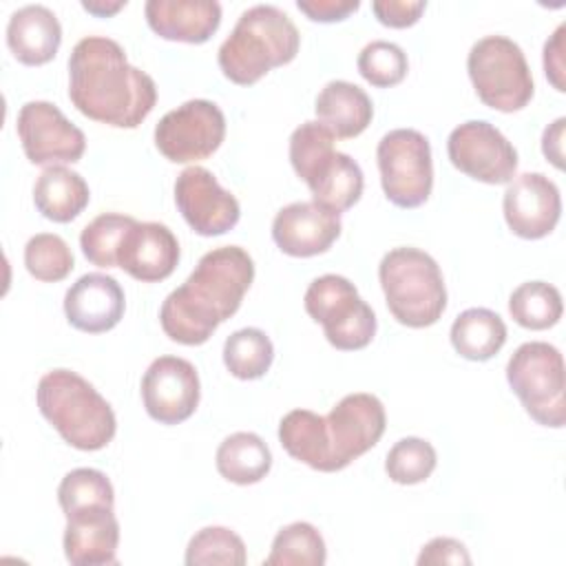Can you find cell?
Instances as JSON below:
<instances>
[{"mask_svg": "<svg viewBox=\"0 0 566 566\" xmlns=\"http://www.w3.org/2000/svg\"><path fill=\"white\" fill-rule=\"evenodd\" d=\"M564 33H566V24L562 22L555 33L546 40L544 44V73L551 80V84L564 93L566 91V62H564Z\"/></svg>", "mask_w": 566, "mask_h": 566, "instance_id": "obj_41", "label": "cell"}, {"mask_svg": "<svg viewBox=\"0 0 566 566\" xmlns=\"http://www.w3.org/2000/svg\"><path fill=\"white\" fill-rule=\"evenodd\" d=\"M82 7L88 13L97 15V18H106V15H113L115 11H119L122 7H126V0H119V2H99V0H95V2H82Z\"/></svg>", "mask_w": 566, "mask_h": 566, "instance_id": "obj_44", "label": "cell"}, {"mask_svg": "<svg viewBox=\"0 0 566 566\" xmlns=\"http://www.w3.org/2000/svg\"><path fill=\"white\" fill-rule=\"evenodd\" d=\"M424 0H376L371 11L380 24L391 29H407L416 24L424 11Z\"/></svg>", "mask_w": 566, "mask_h": 566, "instance_id": "obj_39", "label": "cell"}, {"mask_svg": "<svg viewBox=\"0 0 566 566\" xmlns=\"http://www.w3.org/2000/svg\"><path fill=\"white\" fill-rule=\"evenodd\" d=\"M509 312L526 329H548L562 318V294L546 281H526L511 292Z\"/></svg>", "mask_w": 566, "mask_h": 566, "instance_id": "obj_30", "label": "cell"}, {"mask_svg": "<svg viewBox=\"0 0 566 566\" xmlns=\"http://www.w3.org/2000/svg\"><path fill=\"white\" fill-rule=\"evenodd\" d=\"M327 548L318 528L310 522H292L283 526L265 557V566H323Z\"/></svg>", "mask_w": 566, "mask_h": 566, "instance_id": "obj_31", "label": "cell"}, {"mask_svg": "<svg viewBox=\"0 0 566 566\" xmlns=\"http://www.w3.org/2000/svg\"><path fill=\"white\" fill-rule=\"evenodd\" d=\"M69 99L88 119L137 128L155 108V80L126 60L119 42L82 38L69 57Z\"/></svg>", "mask_w": 566, "mask_h": 566, "instance_id": "obj_1", "label": "cell"}, {"mask_svg": "<svg viewBox=\"0 0 566 566\" xmlns=\"http://www.w3.org/2000/svg\"><path fill=\"white\" fill-rule=\"evenodd\" d=\"M214 464L221 478L232 484H256L272 467V453L261 436L252 431H237L228 436L214 455Z\"/></svg>", "mask_w": 566, "mask_h": 566, "instance_id": "obj_27", "label": "cell"}, {"mask_svg": "<svg viewBox=\"0 0 566 566\" xmlns=\"http://www.w3.org/2000/svg\"><path fill=\"white\" fill-rule=\"evenodd\" d=\"M312 190L316 203L343 212L349 210L363 195V170L356 159L345 153L332 150L325 155L303 179Z\"/></svg>", "mask_w": 566, "mask_h": 566, "instance_id": "obj_24", "label": "cell"}, {"mask_svg": "<svg viewBox=\"0 0 566 566\" xmlns=\"http://www.w3.org/2000/svg\"><path fill=\"white\" fill-rule=\"evenodd\" d=\"M478 97L502 113L524 108L533 97V75L517 42L506 35L480 38L467 57Z\"/></svg>", "mask_w": 566, "mask_h": 566, "instance_id": "obj_6", "label": "cell"}, {"mask_svg": "<svg viewBox=\"0 0 566 566\" xmlns=\"http://www.w3.org/2000/svg\"><path fill=\"white\" fill-rule=\"evenodd\" d=\"M57 502L64 515L86 506H95V504L115 506V491L106 473L97 469L80 467L69 471L62 478L57 486Z\"/></svg>", "mask_w": 566, "mask_h": 566, "instance_id": "obj_34", "label": "cell"}, {"mask_svg": "<svg viewBox=\"0 0 566 566\" xmlns=\"http://www.w3.org/2000/svg\"><path fill=\"white\" fill-rule=\"evenodd\" d=\"M226 137L223 111L210 99H188L155 126V146L172 164L210 157Z\"/></svg>", "mask_w": 566, "mask_h": 566, "instance_id": "obj_10", "label": "cell"}, {"mask_svg": "<svg viewBox=\"0 0 566 566\" xmlns=\"http://www.w3.org/2000/svg\"><path fill=\"white\" fill-rule=\"evenodd\" d=\"M380 287L394 318L407 327L438 323L447 307V287L440 265L418 248H394L378 265Z\"/></svg>", "mask_w": 566, "mask_h": 566, "instance_id": "obj_5", "label": "cell"}, {"mask_svg": "<svg viewBox=\"0 0 566 566\" xmlns=\"http://www.w3.org/2000/svg\"><path fill=\"white\" fill-rule=\"evenodd\" d=\"M27 272L44 283H57L66 279L75 265L73 252L60 234L40 232L24 245Z\"/></svg>", "mask_w": 566, "mask_h": 566, "instance_id": "obj_35", "label": "cell"}, {"mask_svg": "<svg viewBox=\"0 0 566 566\" xmlns=\"http://www.w3.org/2000/svg\"><path fill=\"white\" fill-rule=\"evenodd\" d=\"M91 199L84 177L66 166H49L33 186V203L42 217L55 223L73 221Z\"/></svg>", "mask_w": 566, "mask_h": 566, "instance_id": "obj_26", "label": "cell"}, {"mask_svg": "<svg viewBox=\"0 0 566 566\" xmlns=\"http://www.w3.org/2000/svg\"><path fill=\"white\" fill-rule=\"evenodd\" d=\"M175 203L201 237H219L239 223L241 206L203 166H188L175 181Z\"/></svg>", "mask_w": 566, "mask_h": 566, "instance_id": "obj_13", "label": "cell"}, {"mask_svg": "<svg viewBox=\"0 0 566 566\" xmlns=\"http://www.w3.org/2000/svg\"><path fill=\"white\" fill-rule=\"evenodd\" d=\"M298 46V29L285 11L274 4H254L239 15L234 29L221 42L217 60L230 82L250 86L274 66L290 64Z\"/></svg>", "mask_w": 566, "mask_h": 566, "instance_id": "obj_3", "label": "cell"}, {"mask_svg": "<svg viewBox=\"0 0 566 566\" xmlns=\"http://www.w3.org/2000/svg\"><path fill=\"white\" fill-rule=\"evenodd\" d=\"M254 281V261L239 245L206 252L192 274L159 310L166 336L181 345H203L239 307Z\"/></svg>", "mask_w": 566, "mask_h": 566, "instance_id": "obj_2", "label": "cell"}, {"mask_svg": "<svg viewBox=\"0 0 566 566\" xmlns=\"http://www.w3.org/2000/svg\"><path fill=\"white\" fill-rule=\"evenodd\" d=\"M358 73L376 88H389L405 80L409 62L407 53L387 40H374L358 53Z\"/></svg>", "mask_w": 566, "mask_h": 566, "instance_id": "obj_37", "label": "cell"}, {"mask_svg": "<svg viewBox=\"0 0 566 566\" xmlns=\"http://www.w3.org/2000/svg\"><path fill=\"white\" fill-rule=\"evenodd\" d=\"M27 159L35 166H57L80 161L86 150L84 133L64 113L44 99L27 102L15 122Z\"/></svg>", "mask_w": 566, "mask_h": 566, "instance_id": "obj_12", "label": "cell"}, {"mask_svg": "<svg viewBox=\"0 0 566 566\" xmlns=\"http://www.w3.org/2000/svg\"><path fill=\"white\" fill-rule=\"evenodd\" d=\"M506 380L537 424L564 427V358L555 345L544 340L522 343L506 363Z\"/></svg>", "mask_w": 566, "mask_h": 566, "instance_id": "obj_7", "label": "cell"}, {"mask_svg": "<svg viewBox=\"0 0 566 566\" xmlns=\"http://www.w3.org/2000/svg\"><path fill=\"white\" fill-rule=\"evenodd\" d=\"M305 312L323 325L325 338L340 352L363 349L376 334V314L360 298L356 285L340 274H323L303 296Z\"/></svg>", "mask_w": 566, "mask_h": 566, "instance_id": "obj_8", "label": "cell"}, {"mask_svg": "<svg viewBox=\"0 0 566 566\" xmlns=\"http://www.w3.org/2000/svg\"><path fill=\"white\" fill-rule=\"evenodd\" d=\"M438 455L431 442L424 438H400L387 453L385 471L396 484H420L436 469Z\"/></svg>", "mask_w": 566, "mask_h": 566, "instance_id": "obj_36", "label": "cell"}, {"mask_svg": "<svg viewBox=\"0 0 566 566\" xmlns=\"http://www.w3.org/2000/svg\"><path fill=\"white\" fill-rule=\"evenodd\" d=\"M201 387L195 365L179 356L155 358L142 378L146 413L159 424L188 420L199 405Z\"/></svg>", "mask_w": 566, "mask_h": 566, "instance_id": "obj_14", "label": "cell"}, {"mask_svg": "<svg viewBox=\"0 0 566 566\" xmlns=\"http://www.w3.org/2000/svg\"><path fill=\"white\" fill-rule=\"evenodd\" d=\"M332 150L334 135L318 119L303 122L290 135V164L301 179Z\"/></svg>", "mask_w": 566, "mask_h": 566, "instance_id": "obj_38", "label": "cell"}, {"mask_svg": "<svg viewBox=\"0 0 566 566\" xmlns=\"http://www.w3.org/2000/svg\"><path fill=\"white\" fill-rule=\"evenodd\" d=\"M502 208L513 234L522 239H542L551 234L559 221V188L542 172L517 175L509 181Z\"/></svg>", "mask_w": 566, "mask_h": 566, "instance_id": "obj_16", "label": "cell"}, {"mask_svg": "<svg viewBox=\"0 0 566 566\" xmlns=\"http://www.w3.org/2000/svg\"><path fill=\"white\" fill-rule=\"evenodd\" d=\"M385 197L398 208L422 206L433 188L429 139L413 128H394L376 148Z\"/></svg>", "mask_w": 566, "mask_h": 566, "instance_id": "obj_9", "label": "cell"}, {"mask_svg": "<svg viewBox=\"0 0 566 566\" xmlns=\"http://www.w3.org/2000/svg\"><path fill=\"white\" fill-rule=\"evenodd\" d=\"M148 27L164 40L203 44L221 24V4L214 0H148Z\"/></svg>", "mask_w": 566, "mask_h": 566, "instance_id": "obj_21", "label": "cell"}, {"mask_svg": "<svg viewBox=\"0 0 566 566\" xmlns=\"http://www.w3.org/2000/svg\"><path fill=\"white\" fill-rule=\"evenodd\" d=\"M336 471L367 453L385 433L387 416L374 394H347L325 418Z\"/></svg>", "mask_w": 566, "mask_h": 566, "instance_id": "obj_15", "label": "cell"}, {"mask_svg": "<svg viewBox=\"0 0 566 566\" xmlns=\"http://www.w3.org/2000/svg\"><path fill=\"white\" fill-rule=\"evenodd\" d=\"M340 214L316 203L294 201L281 208L272 221V239L290 256H316L340 237Z\"/></svg>", "mask_w": 566, "mask_h": 566, "instance_id": "obj_17", "label": "cell"}, {"mask_svg": "<svg viewBox=\"0 0 566 566\" xmlns=\"http://www.w3.org/2000/svg\"><path fill=\"white\" fill-rule=\"evenodd\" d=\"M62 42L57 15L44 4H24L11 13L7 46L27 66H40L55 57Z\"/></svg>", "mask_w": 566, "mask_h": 566, "instance_id": "obj_22", "label": "cell"}, {"mask_svg": "<svg viewBox=\"0 0 566 566\" xmlns=\"http://www.w3.org/2000/svg\"><path fill=\"white\" fill-rule=\"evenodd\" d=\"M126 298L122 285L102 272L80 276L64 294L66 321L86 334L113 329L124 316Z\"/></svg>", "mask_w": 566, "mask_h": 566, "instance_id": "obj_19", "label": "cell"}, {"mask_svg": "<svg viewBox=\"0 0 566 566\" xmlns=\"http://www.w3.org/2000/svg\"><path fill=\"white\" fill-rule=\"evenodd\" d=\"M316 119L336 137L352 139L360 135L374 117V104L369 95L345 80L327 82L316 95Z\"/></svg>", "mask_w": 566, "mask_h": 566, "instance_id": "obj_23", "label": "cell"}, {"mask_svg": "<svg viewBox=\"0 0 566 566\" xmlns=\"http://www.w3.org/2000/svg\"><path fill=\"white\" fill-rule=\"evenodd\" d=\"M179 263V243L172 230L157 221H135L126 232L117 268L142 283L168 279Z\"/></svg>", "mask_w": 566, "mask_h": 566, "instance_id": "obj_18", "label": "cell"}, {"mask_svg": "<svg viewBox=\"0 0 566 566\" xmlns=\"http://www.w3.org/2000/svg\"><path fill=\"white\" fill-rule=\"evenodd\" d=\"M248 559L243 539L226 528V526H206L197 531L186 548V564L188 566H210V564H226V566H243Z\"/></svg>", "mask_w": 566, "mask_h": 566, "instance_id": "obj_33", "label": "cell"}, {"mask_svg": "<svg viewBox=\"0 0 566 566\" xmlns=\"http://www.w3.org/2000/svg\"><path fill=\"white\" fill-rule=\"evenodd\" d=\"M137 219L119 212H104L84 226L80 234L82 254L97 268H117L119 245Z\"/></svg>", "mask_w": 566, "mask_h": 566, "instance_id": "obj_32", "label": "cell"}, {"mask_svg": "<svg viewBox=\"0 0 566 566\" xmlns=\"http://www.w3.org/2000/svg\"><path fill=\"white\" fill-rule=\"evenodd\" d=\"M298 11H303L314 22H338L354 13L360 2L358 0H298Z\"/></svg>", "mask_w": 566, "mask_h": 566, "instance_id": "obj_42", "label": "cell"}, {"mask_svg": "<svg viewBox=\"0 0 566 566\" xmlns=\"http://www.w3.org/2000/svg\"><path fill=\"white\" fill-rule=\"evenodd\" d=\"M564 124H566V119L557 117L553 124H548L544 128V135H542V153L559 170L564 168V148H562Z\"/></svg>", "mask_w": 566, "mask_h": 566, "instance_id": "obj_43", "label": "cell"}, {"mask_svg": "<svg viewBox=\"0 0 566 566\" xmlns=\"http://www.w3.org/2000/svg\"><path fill=\"white\" fill-rule=\"evenodd\" d=\"M506 343L502 316L486 307L460 312L451 325V345L467 360H489Z\"/></svg>", "mask_w": 566, "mask_h": 566, "instance_id": "obj_28", "label": "cell"}, {"mask_svg": "<svg viewBox=\"0 0 566 566\" xmlns=\"http://www.w3.org/2000/svg\"><path fill=\"white\" fill-rule=\"evenodd\" d=\"M35 402L62 440L80 451H99L115 438L113 407L86 378L71 369L46 371L38 382Z\"/></svg>", "mask_w": 566, "mask_h": 566, "instance_id": "obj_4", "label": "cell"}, {"mask_svg": "<svg viewBox=\"0 0 566 566\" xmlns=\"http://www.w3.org/2000/svg\"><path fill=\"white\" fill-rule=\"evenodd\" d=\"M274 360V345L259 327L232 332L223 343V365L239 380H256L265 376Z\"/></svg>", "mask_w": 566, "mask_h": 566, "instance_id": "obj_29", "label": "cell"}, {"mask_svg": "<svg viewBox=\"0 0 566 566\" xmlns=\"http://www.w3.org/2000/svg\"><path fill=\"white\" fill-rule=\"evenodd\" d=\"M451 164L482 184H509L517 170V150L489 122L469 119L455 126L447 139Z\"/></svg>", "mask_w": 566, "mask_h": 566, "instance_id": "obj_11", "label": "cell"}, {"mask_svg": "<svg viewBox=\"0 0 566 566\" xmlns=\"http://www.w3.org/2000/svg\"><path fill=\"white\" fill-rule=\"evenodd\" d=\"M281 447L298 462L314 471L334 473V458L325 418L310 409H292L279 422Z\"/></svg>", "mask_w": 566, "mask_h": 566, "instance_id": "obj_25", "label": "cell"}, {"mask_svg": "<svg viewBox=\"0 0 566 566\" xmlns=\"http://www.w3.org/2000/svg\"><path fill=\"white\" fill-rule=\"evenodd\" d=\"M424 564H471L467 546L453 537H433L418 555V566Z\"/></svg>", "mask_w": 566, "mask_h": 566, "instance_id": "obj_40", "label": "cell"}, {"mask_svg": "<svg viewBox=\"0 0 566 566\" xmlns=\"http://www.w3.org/2000/svg\"><path fill=\"white\" fill-rule=\"evenodd\" d=\"M119 522L113 506L95 504L66 515L64 555L73 566L117 564Z\"/></svg>", "mask_w": 566, "mask_h": 566, "instance_id": "obj_20", "label": "cell"}]
</instances>
